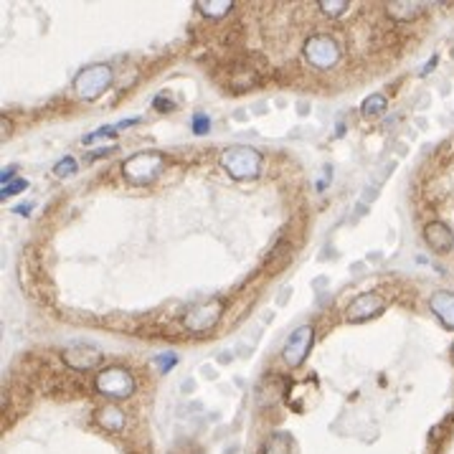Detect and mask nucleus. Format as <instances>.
<instances>
[{"label":"nucleus","mask_w":454,"mask_h":454,"mask_svg":"<svg viewBox=\"0 0 454 454\" xmlns=\"http://www.w3.org/2000/svg\"><path fill=\"white\" fill-rule=\"evenodd\" d=\"M94 386H97V391H99L101 396L127 398V396H132V391H135V379H132V373L127 368H122V366H110V368H104L97 373Z\"/></svg>","instance_id":"39448f33"},{"label":"nucleus","mask_w":454,"mask_h":454,"mask_svg":"<svg viewBox=\"0 0 454 454\" xmlns=\"http://www.w3.org/2000/svg\"><path fill=\"white\" fill-rule=\"evenodd\" d=\"M155 363H158L160 373H168V370L178 363V355L176 353H163V355H158V358H155Z\"/></svg>","instance_id":"412c9836"},{"label":"nucleus","mask_w":454,"mask_h":454,"mask_svg":"<svg viewBox=\"0 0 454 454\" xmlns=\"http://www.w3.org/2000/svg\"><path fill=\"white\" fill-rule=\"evenodd\" d=\"M25 188H28L25 180H16V183H10V185H3V188H0V198H10V195L23 193Z\"/></svg>","instance_id":"aec40b11"},{"label":"nucleus","mask_w":454,"mask_h":454,"mask_svg":"<svg viewBox=\"0 0 454 454\" xmlns=\"http://www.w3.org/2000/svg\"><path fill=\"white\" fill-rule=\"evenodd\" d=\"M434 64H437V59H431L429 64H427V69H424V74H429L431 69H434Z\"/></svg>","instance_id":"a878e982"},{"label":"nucleus","mask_w":454,"mask_h":454,"mask_svg":"<svg viewBox=\"0 0 454 454\" xmlns=\"http://www.w3.org/2000/svg\"><path fill=\"white\" fill-rule=\"evenodd\" d=\"M302 53L312 67L330 69L340 61V53H343V51H340V43H337L330 34H315L304 41Z\"/></svg>","instance_id":"20e7f679"},{"label":"nucleus","mask_w":454,"mask_h":454,"mask_svg":"<svg viewBox=\"0 0 454 454\" xmlns=\"http://www.w3.org/2000/svg\"><path fill=\"white\" fill-rule=\"evenodd\" d=\"M383 110H386V97L383 94H370L368 99L361 104V112L366 117H381Z\"/></svg>","instance_id":"f3484780"},{"label":"nucleus","mask_w":454,"mask_h":454,"mask_svg":"<svg viewBox=\"0 0 454 454\" xmlns=\"http://www.w3.org/2000/svg\"><path fill=\"white\" fill-rule=\"evenodd\" d=\"M112 152H115V147H101V150H94L92 155H89V158H104V155H112Z\"/></svg>","instance_id":"393cba45"},{"label":"nucleus","mask_w":454,"mask_h":454,"mask_svg":"<svg viewBox=\"0 0 454 454\" xmlns=\"http://www.w3.org/2000/svg\"><path fill=\"white\" fill-rule=\"evenodd\" d=\"M61 361L74 370H92L101 363V350H97L92 345H74L61 353Z\"/></svg>","instance_id":"1a4fd4ad"},{"label":"nucleus","mask_w":454,"mask_h":454,"mask_svg":"<svg viewBox=\"0 0 454 454\" xmlns=\"http://www.w3.org/2000/svg\"><path fill=\"white\" fill-rule=\"evenodd\" d=\"M348 8H350L348 0H320V10L328 18H340Z\"/></svg>","instance_id":"a211bd4d"},{"label":"nucleus","mask_w":454,"mask_h":454,"mask_svg":"<svg viewBox=\"0 0 454 454\" xmlns=\"http://www.w3.org/2000/svg\"><path fill=\"white\" fill-rule=\"evenodd\" d=\"M94 421L99 424L104 431H122L125 429V414L117 404H101L94 411Z\"/></svg>","instance_id":"f8f14e48"},{"label":"nucleus","mask_w":454,"mask_h":454,"mask_svg":"<svg viewBox=\"0 0 454 454\" xmlns=\"http://www.w3.org/2000/svg\"><path fill=\"white\" fill-rule=\"evenodd\" d=\"M16 211H18V213H23V216H25V213H28V211H31V206H18Z\"/></svg>","instance_id":"bb28decb"},{"label":"nucleus","mask_w":454,"mask_h":454,"mask_svg":"<svg viewBox=\"0 0 454 454\" xmlns=\"http://www.w3.org/2000/svg\"><path fill=\"white\" fill-rule=\"evenodd\" d=\"M211 130V119L206 115H195L193 117V132L195 135H208Z\"/></svg>","instance_id":"4be33fe9"},{"label":"nucleus","mask_w":454,"mask_h":454,"mask_svg":"<svg viewBox=\"0 0 454 454\" xmlns=\"http://www.w3.org/2000/svg\"><path fill=\"white\" fill-rule=\"evenodd\" d=\"M165 168V155L155 150L147 152H135L122 163V176L135 185H147L163 173Z\"/></svg>","instance_id":"f03ea898"},{"label":"nucleus","mask_w":454,"mask_h":454,"mask_svg":"<svg viewBox=\"0 0 454 454\" xmlns=\"http://www.w3.org/2000/svg\"><path fill=\"white\" fill-rule=\"evenodd\" d=\"M152 107L158 112H170V110H176V101L168 99V94H158L155 101H152Z\"/></svg>","instance_id":"5701e85b"},{"label":"nucleus","mask_w":454,"mask_h":454,"mask_svg":"<svg viewBox=\"0 0 454 454\" xmlns=\"http://www.w3.org/2000/svg\"><path fill=\"white\" fill-rule=\"evenodd\" d=\"M195 8L201 10L206 18H224L228 10L234 8V3H231V0H216V3H211V0H201V3H195Z\"/></svg>","instance_id":"dca6fc26"},{"label":"nucleus","mask_w":454,"mask_h":454,"mask_svg":"<svg viewBox=\"0 0 454 454\" xmlns=\"http://www.w3.org/2000/svg\"><path fill=\"white\" fill-rule=\"evenodd\" d=\"M289 256H292V246L287 244V241H279L277 246H274V252L267 256V261H264V270L270 272V274H277L279 270H285L287 261H289Z\"/></svg>","instance_id":"4468645a"},{"label":"nucleus","mask_w":454,"mask_h":454,"mask_svg":"<svg viewBox=\"0 0 454 454\" xmlns=\"http://www.w3.org/2000/svg\"><path fill=\"white\" fill-rule=\"evenodd\" d=\"M312 340H315V330L312 325H300V328L287 337L285 348H282V361L287 366H300V363L307 358L312 348Z\"/></svg>","instance_id":"0eeeda50"},{"label":"nucleus","mask_w":454,"mask_h":454,"mask_svg":"<svg viewBox=\"0 0 454 454\" xmlns=\"http://www.w3.org/2000/svg\"><path fill=\"white\" fill-rule=\"evenodd\" d=\"M221 312H224V302L221 300H206L201 304H193L191 310L183 315V325L191 333H206L219 322Z\"/></svg>","instance_id":"423d86ee"},{"label":"nucleus","mask_w":454,"mask_h":454,"mask_svg":"<svg viewBox=\"0 0 454 454\" xmlns=\"http://www.w3.org/2000/svg\"><path fill=\"white\" fill-rule=\"evenodd\" d=\"M424 239H427V244L437 254H446L454 246L452 228L446 226L444 221H429V224L424 226Z\"/></svg>","instance_id":"9d476101"},{"label":"nucleus","mask_w":454,"mask_h":454,"mask_svg":"<svg viewBox=\"0 0 454 454\" xmlns=\"http://www.w3.org/2000/svg\"><path fill=\"white\" fill-rule=\"evenodd\" d=\"M110 84H112V67H107V64H94V67H86L82 74L76 76L74 92L79 99L92 101L107 92Z\"/></svg>","instance_id":"7ed1b4c3"},{"label":"nucleus","mask_w":454,"mask_h":454,"mask_svg":"<svg viewBox=\"0 0 454 454\" xmlns=\"http://www.w3.org/2000/svg\"><path fill=\"white\" fill-rule=\"evenodd\" d=\"M76 160L74 158H61L56 165H53V176L56 178H67V176H71V173H76Z\"/></svg>","instance_id":"6ab92c4d"},{"label":"nucleus","mask_w":454,"mask_h":454,"mask_svg":"<svg viewBox=\"0 0 454 454\" xmlns=\"http://www.w3.org/2000/svg\"><path fill=\"white\" fill-rule=\"evenodd\" d=\"M388 16L396 18V21H416V18L424 13V3H414V0H401V3H386Z\"/></svg>","instance_id":"ddd939ff"},{"label":"nucleus","mask_w":454,"mask_h":454,"mask_svg":"<svg viewBox=\"0 0 454 454\" xmlns=\"http://www.w3.org/2000/svg\"><path fill=\"white\" fill-rule=\"evenodd\" d=\"M429 307H431V312L444 322V328L454 330V292H449V289L434 292L429 300Z\"/></svg>","instance_id":"9b49d317"},{"label":"nucleus","mask_w":454,"mask_h":454,"mask_svg":"<svg viewBox=\"0 0 454 454\" xmlns=\"http://www.w3.org/2000/svg\"><path fill=\"white\" fill-rule=\"evenodd\" d=\"M221 165L236 180H254V178H259L261 155L259 150H254L249 145H234V147L224 150Z\"/></svg>","instance_id":"f257e3e1"},{"label":"nucleus","mask_w":454,"mask_h":454,"mask_svg":"<svg viewBox=\"0 0 454 454\" xmlns=\"http://www.w3.org/2000/svg\"><path fill=\"white\" fill-rule=\"evenodd\" d=\"M13 176H16V168H5L3 173H0V183H3V185H10Z\"/></svg>","instance_id":"b1692460"},{"label":"nucleus","mask_w":454,"mask_h":454,"mask_svg":"<svg viewBox=\"0 0 454 454\" xmlns=\"http://www.w3.org/2000/svg\"><path fill=\"white\" fill-rule=\"evenodd\" d=\"M383 310H386L383 295H379V292H366V295H358L353 302L348 304L345 320H350V322H366V320L381 315Z\"/></svg>","instance_id":"6e6552de"},{"label":"nucleus","mask_w":454,"mask_h":454,"mask_svg":"<svg viewBox=\"0 0 454 454\" xmlns=\"http://www.w3.org/2000/svg\"><path fill=\"white\" fill-rule=\"evenodd\" d=\"M261 454H295V444H292V437L279 431V434H272L264 446H261Z\"/></svg>","instance_id":"2eb2a0df"}]
</instances>
